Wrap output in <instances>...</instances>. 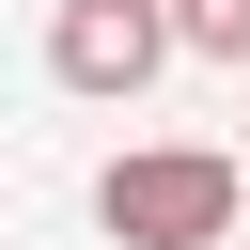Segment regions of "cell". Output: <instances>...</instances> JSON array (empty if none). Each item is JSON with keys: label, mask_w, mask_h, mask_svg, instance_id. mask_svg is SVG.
Masks as SVG:
<instances>
[{"label": "cell", "mask_w": 250, "mask_h": 250, "mask_svg": "<svg viewBox=\"0 0 250 250\" xmlns=\"http://www.w3.org/2000/svg\"><path fill=\"white\" fill-rule=\"evenodd\" d=\"M94 219H109L125 250H219V234L250 219V156H219V141H141V156H109Z\"/></svg>", "instance_id": "6da1fadb"}, {"label": "cell", "mask_w": 250, "mask_h": 250, "mask_svg": "<svg viewBox=\"0 0 250 250\" xmlns=\"http://www.w3.org/2000/svg\"><path fill=\"white\" fill-rule=\"evenodd\" d=\"M172 47H188L172 0H62V16H47V78H62V94H141Z\"/></svg>", "instance_id": "7a4b0ae2"}, {"label": "cell", "mask_w": 250, "mask_h": 250, "mask_svg": "<svg viewBox=\"0 0 250 250\" xmlns=\"http://www.w3.org/2000/svg\"><path fill=\"white\" fill-rule=\"evenodd\" d=\"M172 31H188L203 62H250V0H172Z\"/></svg>", "instance_id": "3957f363"}]
</instances>
